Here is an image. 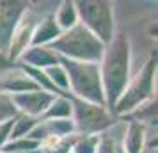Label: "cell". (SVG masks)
Instances as JSON below:
<instances>
[{"mask_svg":"<svg viewBox=\"0 0 158 153\" xmlns=\"http://www.w3.org/2000/svg\"><path fill=\"white\" fill-rule=\"evenodd\" d=\"M57 22L60 30H69L78 23V16H77V9H75V2H64L57 13Z\"/></svg>","mask_w":158,"mask_h":153,"instance_id":"15","label":"cell"},{"mask_svg":"<svg viewBox=\"0 0 158 153\" xmlns=\"http://www.w3.org/2000/svg\"><path fill=\"white\" fill-rule=\"evenodd\" d=\"M29 91H41V87L25 75L22 70H6L0 73V93L2 95H20V93H29Z\"/></svg>","mask_w":158,"mask_h":153,"instance_id":"9","label":"cell"},{"mask_svg":"<svg viewBox=\"0 0 158 153\" xmlns=\"http://www.w3.org/2000/svg\"><path fill=\"white\" fill-rule=\"evenodd\" d=\"M29 7L27 2H0V53L7 57L15 29Z\"/></svg>","mask_w":158,"mask_h":153,"instance_id":"7","label":"cell"},{"mask_svg":"<svg viewBox=\"0 0 158 153\" xmlns=\"http://www.w3.org/2000/svg\"><path fill=\"white\" fill-rule=\"evenodd\" d=\"M16 110H22L23 116L37 117L44 114L46 109L52 105V102L57 98L55 95H50L46 91H29V93H20V95L9 96Z\"/></svg>","mask_w":158,"mask_h":153,"instance_id":"8","label":"cell"},{"mask_svg":"<svg viewBox=\"0 0 158 153\" xmlns=\"http://www.w3.org/2000/svg\"><path fill=\"white\" fill-rule=\"evenodd\" d=\"M46 48L53 53H60V57L78 61V62H100L105 52V45L89 30L77 23L69 30L62 32L57 39H53Z\"/></svg>","mask_w":158,"mask_h":153,"instance_id":"2","label":"cell"},{"mask_svg":"<svg viewBox=\"0 0 158 153\" xmlns=\"http://www.w3.org/2000/svg\"><path fill=\"white\" fill-rule=\"evenodd\" d=\"M71 114H73V109H71L69 96H60V98H55L52 102V105L46 109L43 117L44 119H69Z\"/></svg>","mask_w":158,"mask_h":153,"instance_id":"14","label":"cell"},{"mask_svg":"<svg viewBox=\"0 0 158 153\" xmlns=\"http://www.w3.org/2000/svg\"><path fill=\"white\" fill-rule=\"evenodd\" d=\"M13 68V64H11V61H9L6 55H2L0 53V73L2 71H6V70H11Z\"/></svg>","mask_w":158,"mask_h":153,"instance_id":"20","label":"cell"},{"mask_svg":"<svg viewBox=\"0 0 158 153\" xmlns=\"http://www.w3.org/2000/svg\"><path fill=\"white\" fill-rule=\"evenodd\" d=\"M144 137H146V126L139 121H131L126 130L124 137V153H140L144 148Z\"/></svg>","mask_w":158,"mask_h":153,"instance_id":"13","label":"cell"},{"mask_svg":"<svg viewBox=\"0 0 158 153\" xmlns=\"http://www.w3.org/2000/svg\"><path fill=\"white\" fill-rule=\"evenodd\" d=\"M155 71H156V55H153L146 62V66L139 71V75L130 82V86L124 87L123 95L119 96V100L115 103L114 112L124 114V112H130V110H137L139 105H142L146 100L153 98Z\"/></svg>","mask_w":158,"mask_h":153,"instance_id":"5","label":"cell"},{"mask_svg":"<svg viewBox=\"0 0 158 153\" xmlns=\"http://www.w3.org/2000/svg\"><path fill=\"white\" fill-rule=\"evenodd\" d=\"M59 64L64 68L68 75V87L78 96V100L105 107V95L98 62H78L66 57H59Z\"/></svg>","mask_w":158,"mask_h":153,"instance_id":"3","label":"cell"},{"mask_svg":"<svg viewBox=\"0 0 158 153\" xmlns=\"http://www.w3.org/2000/svg\"><path fill=\"white\" fill-rule=\"evenodd\" d=\"M15 117H11V119H7V121L0 123V148L7 144L9 135H11V130H13V125H15Z\"/></svg>","mask_w":158,"mask_h":153,"instance_id":"19","label":"cell"},{"mask_svg":"<svg viewBox=\"0 0 158 153\" xmlns=\"http://www.w3.org/2000/svg\"><path fill=\"white\" fill-rule=\"evenodd\" d=\"M77 16L91 34L107 46L114 37V16L110 2H77Z\"/></svg>","mask_w":158,"mask_h":153,"instance_id":"4","label":"cell"},{"mask_svg":"<svg viewBox=\"0 0 158 153\" xmlns=\"http://www.w3.org/2000/svg\"><path fill=\"white\" fill-rule=\"evenodd\" d=\"M44 75L48 77V80L55 86V87L60 91V93H64L68 91V75H66L64 68L60 64H55V66H48V68H44ZM66 95V93H64Z\"/></svg>","mask_w":158,"mask_h":153,"instance_id":"16","label":"cell"},{"mask_svg":"<svg viewBox=\"0 0 158 153\" xmlns=\"http://www.w3.org/2000/svg\"><path fill=\"white\" fill-rule=\"evenodd\" d=\"M60 34H62V30L59 29L57 22H55V16H46L43 22L34 29L32 37H30V45L32 46H46L53 39H57Z\"/></svg>","mask_w":158,"mask_h":153,"instance_id":"12","label":"cell"},{"mask_svg":"<svg viewBox=\"0 0 158 153\" xmlns=\"http://www.w3.org/2000/svg\"><path fill=\"white\" fill-rule=\"evenodd\" d=\"M71 109L75 116V132H82L85 135H93L96 132L108 128L112 121V116L108 114L105 107L87 103L84 100H71Z\"/></svg>","mask_w":158,"mask_h":153,"instance_id":"6","label":"cell"},{"mask_svg":"<svg viewBox=\"0 0 158 153\" xmlns=\"http://www.w3.org/2000/svg\"><path fill=\"white\" fill-rule=\"evenodd\" d=\"M115 153H124V151H123V148H117V150H115Z\"/></svg>","mask_w":158,"mask_h":153,"instance_id":"21","label":"cell"},{"mask_svg":"<svg viewBox=\"0 0 158 153\" xmlns=\"http://www.w3.org/2000/svg\"><path fill=\"white\" fill-rule=\"evenodd\" d=\"M16 107L13 105L11 102V98L7 95H2L0 93V123H4V121H7L11 117L16 116Z\"/></svg>","mask_w":158,"mask_h":153,"instance_id":"18","label":"cell"},{"mask_svg":"<svg viewBox=\"0 0 158 153\" xmlns=\"http://www.w3.org/2000/svg\"><path fill=\"white\" fill-rule=\"evenodd\" d=\"M36 20L34 16L30 15H23L18 27L15 29V34H13V39H11V45H9V52H7V59L13 62L15 59H18L23 52L27 50V45H30V37H32V32L36 29Z\"/></svg>","mask_w":158,"mask_h":153,"instance_id":"10","label":"cell"},{"mask_svg":"<svg viewBox=\"0 0 158 153\" xmlns=\"http://www.w3.org/2000/svg\"><path fill=\"white\" fill-rule=\"evenodd\" d=\"M22 66H29V68H48V66L59 64V55L48 50L46 46H30L20 55Z\"/></svg>","mask_w":158,"mask_h":153,"instance_id":"11","label":"cell"},{"mask_svg":"<svg viewBox=\"0 0 158 153\" xmlns=\"http://www.w3.org/2000/svg\"><path fill=\"white\" fill-rule=\"evenodd\" d=\"M130 71V41L124 32H119L105 46L101 55L100 77L105 95V107L114 110L115 103L128 84Z\"/></svg>","mask_w":158,"mask_h":153,"instance_id":"1","label":"cell"},{"mask_svg":"<svg viewBox=\"0 0 158 153\" xmlns=\"http://www.w3.org/2000/svg\"><path fill=\"white\" fill-rule=\"evenodd\" d=\"M98 141H100L98 135H84V137L75 144L73 151L75 153H96Z\"/></svg>","mask_w":158,"mask_h":153,"instance_id":"17","label":"cell"}]
</instances>
